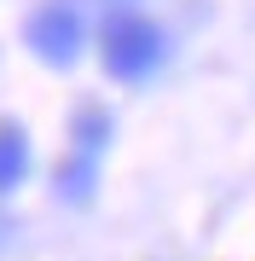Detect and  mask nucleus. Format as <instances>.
<instances>
[{"mask_svg": "<svg viewBox=\"0 0 255 261\" xmlns=\"http://www.w3.org/2000/svg\"><path fill=\"white\" fill-rule=\"evenodd\" d=\"M162 53H168V41H162V29H157V23L133 18V12H122V18L104 23L99 58H104V70H110L116 82H145V75L162 64Z\"/></svg>", "mask_w": 255, "mask_h": 261, "instance_id": "nucleus-1", "label": "nucleus"}, {"mask_svg": "<svg viewBox=\"0 0 255 261\" xmlns=\"http://www.w3.org/2000/svg\"><path fill=\"white\" fill-rule=\"evenodd\" d=\"M87 29H81V12L70 6V0H47V6H35V18H29V53L47 58V64H76Z\"/></svg>", "mask_w": 255, "mask_h": 261, "instance_id": "nucleus-2", "label": "nucleus"}, {"mask_svg": "<svg viewBox=\"0 0 255 261\" xmlns=\"http://www.w3.org/2000/svg\"><path fill=\"white\" fill-rule=\"evenodd\" d=\"M29 174V140L18 122H0V192H12Z\"/></svg>", "mask_w": 255, "mask_h": 261, "instance_id": "nucleus-3", "label": "nucleus"}, {"mask_svg": "<svg viewBox=\"0 0 255 261\" xmlns=\"http://www.w3.org/2000/svg\"><path fill=\"white\" fill-rule=\"evenodd\" d=\"M58 197L64 203H87L93 197V157H70L58 168Z\"/></svg>", "mask_w": 255, "mask_h": 261, "instance_id": "nucleus-4", "label": "nucleus"}, {"mask_svg": "<svg viewBox=\"0 0 255 261\" xmlns=\"http://www.w3.org/2000/svg\"><path fill=\"white\" fill-rule=\"evenodd\" d=\"M104 134H110V116H104V111H81V116H76V145H81V157H93V151L104 145Z\"/></svg>", "mask_w": 255, "mask_h": 261, "instance_id": "nucleus-5", "label": "nucleus"}]
</instances>
